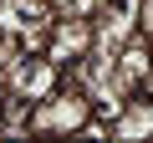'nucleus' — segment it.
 Returning a JSON list of instances; mask_svg holds the SVG:
<instances>
[{
  "instance_id": "1",
  "label": "nucleus",
  "mask_w": 153,
  "mask_h": 143,
  "mask_svg": "<svg viewBox=\"0 0 153 143\" xmlns=\"http://www.w3.org/2000/svg\"><path fill=\"white\" fill-rule=\"evenodd\" d=\"M92 112H97V107H92V97L66 77L46 102H36V107H31V133H36V138H71Z\"/></svg>"
},
{
  "instance_id": "2",
  "label": "nucleus",
  "mask_w": 153,
  "mask_h": 143,
  "mask_svg": "<svg viewBox=\"0 0 153 143\" xmlns=\"http://www.w3.org/2000/svg\"><path fill=\"white\" fill-rule=\"evenodd\" d=\"M92 46H97V21H87V16H56L51 21V46H46V56L66 72V66H76L82 56H92Z\"/></svg>"
},
{
  "instance_id": "3",
  "label": "nucleus",
  "mask_w": 153,
  "mask_h": 143,
  "mask_svg": "<svg viewBox=\"0 0 153 143\" xmlns=\"http://www.w3.org/2000/svg\"><path fill=\"white\" fill-rule=\"evenodd\" d=\"M112 138H153V112H148V102L138 97V102H128V112L112 123Z\"/></svg>"
},
{
  "instance_id": "4",
  "label": "nucleus",
  "mask_w": 153,
  "mask_h": 143,
  "mask_svg": "<svg viewBox=\"0 0 153 143\" xmlns=\"http://www.w3.org/2000/svg\"><path fill=\"white\" fill-rule=\"evenodd\" d=\"M76 138H112V118H102V112H92L82 128H76Z\"/></svg>"
},
{
  "instance_id": "5",
  "label": "nucleus",
  "mask_w": 153,
  "mask_h": 143,
  "mask_svg": "<svg viewBox=\"0 0 153 143\" xmlns=\"http://www.w3.org/2000/svg\"><path fill=\"white\" fill-rule=\"evenodd\" d=\"M10 97V82H5V66H0V102Z\"/></svg>"
},
{
  "instance_id": "6",
  "label": "nucleus",
  "mask_w": 153,
  "mask_h": 143,
  "mask_svg": "<svg viewBox=\"0 0 153 143\" xmlns=\"http://www.w3.org/2000/svg\"><path fill=\"white\" fill-rule=\"evenodd\" d=\"M148 46H153V36H148Z\"/></svg>"
}]
</instances>
